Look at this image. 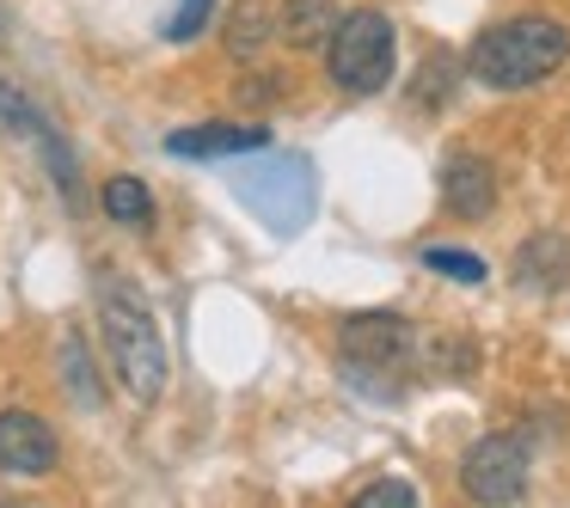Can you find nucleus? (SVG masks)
<instances>
[{
	"mask_svg": "<svg viewBox=\"0 0 570 508\" xmlns=\"http://www.w3.org/2000/svg\"><path fill=\"white\" fill-rule=\"evenodd\" d=\"M62 447H56L50 422L31 417V410H0V471L7 478H43L56 471Z\"/></svg>",
	"mask_w": 570,
	"mask_h": 508,
	"instance_id": "423d86ee",
	"label": "nucleus"
},
{
	"mask_svg": "<svg viewBox=\"0 0 570 508\" xmlns=\"http://www.w3.org/2000/svg\"><path fill=\"white\" fill-rule=\"evenodd\" d=\"M264 141L271 136L258 123H203V129L166 136V153H178V160H222V153H258Z\"/></svg>",
	"mask_w": 570,
	"mask_h": 508,
	"instance_id": "0eeeda50",
	"label": "nucleus"
},
{
	"mask_svg": "<svg viewBox=\"0 0 570 508\" xmlns=\"http://www.w3.org/2000/svg\"><path fill=\"white\" fill-rule=\"evenodd\" d=\"M99 202H105V215H111L117 227H136V233L154 227V197H148V185H136V178H111V185L99 190Z\"/></svg>",
	"mask_w": 570,
	"mask_h": 508,
	"instance_id": "f8f14e48",
	"label": "nucleus"
},
{
	"mask_svg": "<svg viewBox=\"0 0 570 508\" xmlns=\"http://www.w3.org/2000/svg\"><path fill=\"white\" fill-rule=\"evenodd\" d=\"M43 129H50V123H43V111L13 87V80L0 74V136H43Z\"/></svg>",
	"mask_w": 570,
	"mask_h": 508,
	"instance_id": "ddd939ff",
	"label": "nucleus"
},
{
	"mask_svg": "<svg viewBox=\"0 0 570 508\" xmlns=\"http://www.w3.org/2000/svg\"><path fill=\"white\" fill-rule=\"evenodd\" d=\"M332 26H337V0H283V13H276V38H288L295 50L325 43Z\"/></svg>",
	"mask_w": 570,
	"mask_h": 508,
	"instance_id": "1a4fd4ad",
	"label": "nucleus"
},
{
	"mask_svg": "<svg viewBox=\"0 0 570 508\" xmlns=\"http://www.w3.org/2000/svg\"><path fill=\"white\" fill-rule=\"evenodd\" d=\"M209 13H215V0H178L173 13H166L160 38H166V43H190L203 26H209Z\"/></svg>",
	"mask_w": 570,
	"mask_h": 508,
	"instance_id": "4468645a",
	"label": "nucleus"
},
{
	"mask_svg": "<svg viewBox=\"0 0 570 508\" xmlns=\"http://www.w3.org/2000/svg\"><path fill=\"white\" fill-rule=\"evenodd\" d=\"M337 349H344L350 368H399L411 349V325L399 312H356L337 331Z\"/></svg>",
	"mask_w": 570,
	"mask_h": 508,
	"instance_id": "39448f33",
	"label": "nucleus"
},
{
	"mask_svg": "<svg viewBox=\"0 0 570 508\" xmlns=\"http://www.w3.org/2000/svg\"><path fill=\"white\" fill-rule=\"evenodd\" d=\"M570 56V31L546 13H521V19H503V26L479 31V43L466 50V68L472 80L497 92H521V87H540L564 68Z\"/></svg>",
	"mask_w": 570,
	"mask_h": 508,
	"instance_id": "f257e3e1",
	"label": "nucleus"
},
{
	"mask_svg": "<svg viewBox=\"0 0 570 508\" xmlns=\"http://www.w3.org/2000/svg\"><path fill=\"white\" fill-rule=\"evenodd\" d=\"M7 43H13V26H7V7H0V50H7Z\"/></svg>",
	"mask_w": 570,
	"mask_h": 508,
	"instance_id": "a211bd4d",
	"label": "nucleus"
},
{
	"mask_svg": "<svg viewBox=\"0 0 570 508\" xmlns=\"http://www.w3.org/2000/svg\"><path fill=\"white\" fill-rule=\"evenodd\" d=\"M43 153H50V172H56V185H62V197L75 202V197H80V178H75V153H68L62 141L50 136V129H43Z\"/></svg>",
	"mask_w": 570,
	"mask_h": 508,
	"instance_id": "f3484780",
	"label": "nucleus"
},
{
	"mask_svg": "<svg viewBox=\"0 0 570 508\" xmlns=\"http://www.w3.org/2000/svg\"><path fill=\"white\" fill-rule=\"evenodd\" d=\"M515 270H521L528 288H558L570 276V246L552 239V233H540V239H528V246L515 251Z\"/></svg>",
	"mask_w": 570,
	"mask_h": 508,
	"instance_id": "9d476101",
	"label": "nucleus"
},
{
	"mask_svg": "<svg viewBox=\"0 0 570 508\" xmlns=\"http://www.w3.org/2000/svg\"><path fill=\"white\" fill-rule=\"evenodd\" d=\"M99 331L111 349V368L124 373V386L136 398H160L166 386V343L160 325H154L148 300L129 282H99Z\"/></svg>",
	"mask_w": 570,
	"mask_h": 508,
	"instance_id": "f03ea898",
	"label": "nucleus"
},
{
	"mask_svg": "<svg viewBox=\"0 0 570 508\" xmlns=\"http://www.w3.org/2000/svg\"><path fill=\"white\" fill-rule=\"evenodd\" d=\"M399 62V38H393V19L374 13V7H356V13H337L332 38H325V74H332L337 92L350 99H368L393 80Z\"/></svg>",
	"mask_w": 570,
	"mask_h": 508,
	"instance_id": "7ed1b4c3",
	"label": "nucleus"
},
{
	"mask_svg": "<svg viewBox=\"0 0 570 508\" xmlns=\"http://www.w3.org/2000/svg\"><path fill=\"white\" fill-rule=\"evenodd\" d=\"M356 502L362 508H386V502L411 508V502H417V490H411V484H399V478H381V484H368V490H356Z\"/></svg>",
	"mask_w": 570,
	"mask_h": 508,
	"instance_id": "dca6fc26",
	"label": "nucleus"
},
{
	"mask_svg": "<svg viewBox=\"0 0 570 508\" xmlns=\"http://www.w3.org/2000/svg\"><path fill=\"white\" fill-rule=\"evenodd\" d=\"M460 484L472 502H521L528 496V441L521 435H484L460 459Z\"/></svg>",
	"mask_w": 570,
	"mask_h": 508,
	"instance_id": "20e7f679",
	"label": "nucleus"
},
{
	"mask_svg": "<svg viewBox=\"0 0 570 508\" xmlns=\"http://www.w3.org/2000/svg\"><path fill=\"white\" fill-rule=\"evenodd\" d=\"M423 270L454 276V282H484V258H472V251H448V246H430V251H423Z\"/></svg>",
	"mask_w": 570,
	"mask_h": 508,
	"instance_id": "2eb2a0df",
	"label": "nucleus"
},
{
	"mask_svg": "<svg viewBox=\"0 0 570 508\" xmlns=\"http://www.w3.org/2000/svg\"><path fill=\"white\" fill-rule=\"evenodd\" d=\"M276 38V13H271V0H239L234 13H227V50L246 62V56H258L264 43Z\"/></svg>",
	"mask_w": 570,
	"mask_h": 508,
	"instance_id": "9b49d317",
	"label": "nucleus"
},
{
	"mask_svg": "<svg viewBox=\"0 0 570 508\" xmlns=\"http://www.w3.org/2000/svg\"><path fill=\"white\" fill-rule=\"evenodd\" d=\"M442 197H448V209H454V215L484 221V215H491V202H497V172L479 160V153H454V160H448V172H442Z\"/></svg>",
	"mask_w": 570,
	"mask_h": 508,
	"instance_id": "6e6552de",
	"label": "nucleus"
}]
</instances>
